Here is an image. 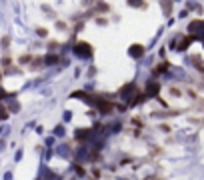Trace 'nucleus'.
<instances>
[{
  "mask_svg": "<svg viewBox=\"0 0 204 180\" xmlns=\"http://www.w3.org/2000/svg\"><path fill=\"white\" fill-rule=\"evenodd\" d=\"M56 28H58V30H64L66 24H64V22H58V24H56Z\"/></svg>",
  "mask_w": 204,
  "mask_h": 180,
  "instance_id": "obj_18",
  "label": "nucleus"
},
{
  "mask_svg": "<svg viewBox=\"0 0 204 180\" xmlns=\"http://www.w3.org/2000/svg\"><path fill=\"white\" fill-rule=\"evenodd\" d=\"M126 2L132 8H146V0H126Z\"/></svg>",
  "mask_w": 204,
  "mask_h": 180,
  "instance_id": "obj_7",
  "label": "nucleus"
},
{
  "mask_svg": "<svg viewBox=\"0 0 204 180\" xmlns=\"http://www.w3.org/2000/svg\"><path fill=\"white\" fill-rule=\"evenodd\" d=\"M88 136H90V130H86V128H78L76 130V140H80V142H84Z\"/></svg>",
  "mask_w": 204,
  "mask_h": 180,
  "instance_id": "obj_6",
  "label": "nucleus"
},
{
  "mask_svg": "<svg viewBox=\"0 0 204 180\" xmlns=\"http://www.w3.org/2000/svg\"><path fill=\"white\" fill-rule=\"evenodd\" d=\"M128 56L130 58H140V56H144V46L142 44H132L128 48Z\"/></svg>",
  "mask_w": 204,
  "mask_h": 180,
  "instance_id": "obj_5",
  "label": "nucleus"
},
{
  "mask_svg": "<svg viewBox=\"0 0 204 180\" xmlns=\"http://www.w3.org/2000/svg\"><path fill=\"white\" fill-rule=\"evenodd\" d=\"M96 10H100V12H108V4H106V2H98Z\"/></svg>",
  "mask_w": 204,
  "mask_h": 180,
  "instance_id": "obj_13",
  "label": "nucleus"
},
{
  "mask_svg": "<svg viewBox=\"0 0 204 180\" xmlns=\"http://www.w3.org/2000/svg\"><path fill=\"white\" fill-rule=\"evenodd\" d=\"M6 96H10V94H8L6 90H2V88H0V100H4V98H6Z\"/></svg>",
  "mask_w": 204,
  "mask_h": 180,
  "instance_id": "obj_16",
  "label": "nucleus"
},
{
  "mask_svg": "<svg viewBox=\"0 0 204 180\" xmlns=\"http://www.w3.org/2000/svg\"><path fill=\"white\" fill-rule=\"evenodd\" d=\"M36 34L44 38V36H48V30H46V28H36Z\"/></svg>",
  "mask_w": 204,
  "mask_h": 180,
  "instance_id": "obj_15",
  "label": "nucleus"
},
{
  "mask_svg": "<svg viewBox=\"0 0 204 180\" xmlns=\"http://www.w3.org/2000/svg\"><path fill=\"white\" fill-rule=\"evenodd\" d=\"M0 80H2V74H0Z\"/></svg>",
  "mask_w": 204,
  "mask_h": 180,
  "instance_id": "obj_20",
  "label": "nucleus"
},
{
  "mask_svg": "<svg viewBox=\"0 0 204 180\" xmlns=\"http://www.w3.org/2000/svg\"><path fill=\"white\" fill-rule=\"evenodd\" d=\"M44 62H46V64H56V62H58V56H56V54H46V56H44Z\"/></svg>",
  "mask_w": 204,
  "mask_h": 180,
  "instance_id": "obj_11",
  "label": "nucleus"
},
{
  "mask_svg": "<svg viewBox=\"0 0 204 180\" xmlns=\"http://www.w3.org/2000/svg\"><path fill=\"white\" fill-rule=\"evenodd\" d=\"M8 44H10V38L4 36V38H2V46H8Z\"/></svg>",
  "mask_w": 204,
  "mask_h": 180,
  "instance_id": "obj_17",
  "label": "nucleus"
},
{
  "mask_svg": "<svg viewBox=\"0 0 204 180\" xmlns=\"http://www.w3.org/2000/svg\"><path fill=\"white\" fill-rule=\"evenodd\" d=\"M168 70V62H160V64H156L154 66V74H162Z\"/></svg>",
  "mask_w": 204,
  "mask_h": 180,
  "instance_id": "obj_9",
  "label": "nucleus"
},
{
  "mask_svg": "<svg viewBox=\"0 0 204 180\" xmlns=\"http://www.w3.org/2000/svg\"><path fill=\"white\" fill-rule=\"evenodd\" d=\"M136 94H138V88H136V84H134V82H128L126 86H122V88L118 90V96H122L126 102H130Z\"/></svg>",
  "mask_w": 204,
  "mask_h": 180,
  "instance_id": "obj_2",
  "label": "nucleus"
},
{
  "mask_svg": "<svg viewBox=\"0 0 204 180\" xmlns=\"http://www.w3.org/2000/svg\"><path fill=\"white\" fill-rule=\"evenodd\" d=\"M96 106L102 114H108L114 110V104H112V100H96Z\"/></svg>",
  "mask_w": 204,
  "mask_h": 180,
  "instance_id": "obj_4",
  "label": "nucleus"
},
{
  "mask_svg": "<svg viewBox=\"0 0 204 180\" xmlns=\"http://www.w3.org/2000/svg\"><path fill=\"white\" fill-rule=\"evenodd\" d=\"M48 48H52V50H54V48H58V42H50V44H48Z\"/></svg>",
  "mask_w": 204,
  "mask_h": 180,
  "instance_id": "obj_19",
  "label": "nucleus"
},
{
  "mask_svg": "<svg viewBox=\"0 0 204 180\" xmlns=\"http://www.w3.org/2000/svg\"><path fill=\"white\" fill-rule=\"evenodd\" d=\"M42 64H44V58H32L30 68H32V70H40V68H42Z\"/></svg>",
  "mask_w": 204,
  "mask_h": 180,
  "instance_id": "obj_8",
  "label": "nucleus"
},
{
  "mask_svg": "<svg viewBox=\"0 0 204 180\" xmlns=\"http://www.w3.org/2000/svg\"><path fill=\"white\" fill-rule=\"evenodd\" d=\"M160 4H162L164 14H170V10H172V0H160Z\"/></svg>",
  "mask_w": 204,
  "mask_h": 180,
  "instance_id": "obj_10",
  "label": "nucleus"
},
{
  "mask_svg": "<svg viewBox=\"0 0 204 180\" xmlns=\"http://www.w3.org/2000/svg\"><path fill=\"white\" fill-rule=\"evenodd\" d=\"M158 94H160V84H158V82L152 80V82H148L144 86V96L146 98H156Z\"/></svg>",
  "mask_w": 204,
  "mask_h": 180,
  "instance_id": "obj_3",
  "label": "nucleus"
},
{
  "mask_svg": "<svg viewBox=\"0 0 204 180\" xmlns=\"http://www.w3.org/2000/svg\"><path fill=\"white\" fill-rule=\"evenodd\" d=\"M32 54H24V56H22V58H20V62H22V64H26V62H32Z\"/></svg>",
  "mask_w": 204,
  "mask_h": 180,
  "instance_id": "obj_14",
  "label": "nucleus"
},
{
  "mask_svg": "<svg viewBox=\"0 0 204 180\" xmlns=\"http://www.w3.org/2000/svg\"><path fill=\"white\" fill-rule=\"evenodd\" d=\"M6 118H8V110L0 104V120H6Z\"/></svg>",
  "mask_w": 204,
  "mask_h": 180,
  "instance_id": "obj_12",
  "label": "nucleus"
},
{
  "mask_svg": "<svg viewBox=\"0 0 204 180\" xmlns=\"http://www.w3.org/2000/svg\"><path fill=\"white\" fill-rule=\"evenodd\" d=\"M72 50H74V54H76V56H80V58H90V56H92V52H94L92 44H88V42H84V40L76 42Z\"/></svg>",
  "mask_w": 204,
  "mask_h": 180,
  "instance_id": "obj_1",
  "label": "nucleus"
}]
</instances>
